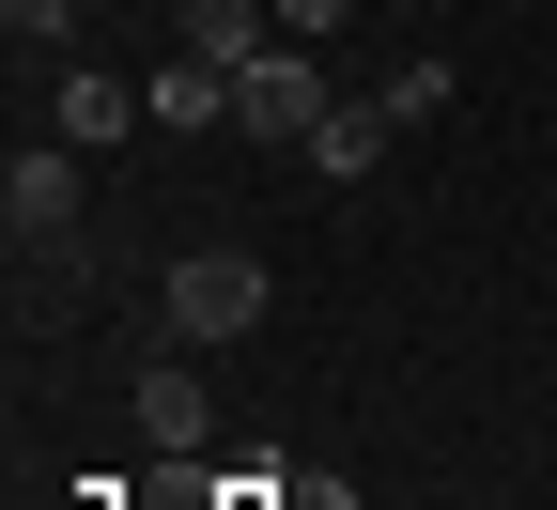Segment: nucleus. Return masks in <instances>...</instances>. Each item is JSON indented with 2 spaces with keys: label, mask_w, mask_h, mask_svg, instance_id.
Segmentation results:
<instances>
[{
  "label": "nucleus",
  "mask_w": 557,
  "mask_h": 510,
  "mask_svg": "<svg viewBox=\"0 0 557 510\" xmlns=\"http://www.w3.org/2000/svg\"><path fill=\"white\" fill-rule=\"evenodd\" d=\"M47 139H78V156H109V139H139V94L109 78V62H62V94H47Z\"/></svg>",
  "instance_id": "4"
},
{
  "label": "nucleus",
  "mask_w": 557,
  "mask_h": 510,
  "mask_svg": "<svg viewBox=\"0 0 557 510\" xmlns=\"http://www.w3.org/2000/svg\"><path fill=\"white\" fill-rule=\"evenodd\" d=\"M156 310H171V340H248V325H263V263H248V248H186Z\"/></svg>",
  "instance_id": "1"
},
{
  "label": "nucleus",
  "mask_w": 557,
  "mask_h": 510,
  "mask_svg": "<svg viewBox=\"0 0 557 510\" xmlns=\"http://www.w3.org/2000/svg\"><path fill=\"white\" fill-rule=\"evenodd\" d=\"M341 16H357V0H278V32H295V47H325Z\"/></svg>",
  "instance_id": "10"
},
{
  "label": "nucleus",
  "mask_w": 557,
  "mask_h": 510,
  "mask_svg": "<svg viewBox=\"0 0 557 510\" xmlns=\"http://www.w3.org/2000/svg\"><path fill=\"white\" fill-rule=\"evenodd\" d=\"M0 32H16V47H62V32H78V0H0Z\"/></svg>",
  "instance_id": "9"
},
{
  "label": "nucleus",
  "mask_w": 557,
  "mask_h": 510,
  "mask_svg": "<svg viewBox=\"0 0 557 510\" xmlns=\"http://www.w3.org/2000/svg\"><path fill=\"white\" fill-rule=\"evenodd\" d=\"M156 124H233V62H171V78H156Z\"/></svg>",
  "instance_id": "7"
},
{
  "label": "nucleus",
  "mask_w": 557,
  "mask_h": 510,
  "mask_svg": "<svg viewBox=\"0 0 557 510\" xmlns=\"http://www.w3.org/2000/svg\"><path fill=\"white\" fill-rule=\"evenodd\" d=\"M387 124H403L387 94H372V109H325V124H310V171H325V186H357V171L387 156Z\"/></svg>",
  "instance_id": "6"
},
{
  "label": "nucleus",
  "mask_w": 557,
  "mask_h": 510,
  "mask_svg": "<svg viewBox=\"0 0 557 510\" xmlns=\"http://www.w3.org/2000/svg\"><path fill=\"white\" fill-rule=\"evenodd\" d=\"M263 47H278V0H186V62H233L248 78Z\"/></svg>",
  "instance_id": "5"
},
{
  "label": "nucleus",
  "mask_w": 557,
  "mask_h": 510,
  "mask_svg": "<svg viewBox=\"0 0 557 510\" xmlns=\"http://www.w3.org/2000/svg\"><path fill=\"white\" fill-rule=\"evenodd\" d=\"M325 109H341V94H325V62H310L295 32H278V47L248 62V78H233V124H248V139H310Z\"/></svg>",
  "instance_id": "2"
},
{
  "label": "nucleus",
  "mask_w": 557,
  "mask_h": 510,
  "mask_svg": "<svg viewBox=\"0 0 557 510\" xmlns=\"http://www.w3.org/2000/svg\"><path fill=\"white\" fill-rule=\"evenodd\" d=\"M139 433L156 449H201V372H139Z\"/></svg>",
  "instance_id": "8"
},
{
  "label": "nucleus",
  "mask_w": 557,
  "mask_h": 510,
  "mask_svg": "<svg viewBox=\"0 0 557 510\" xmlns=\"http://www.w3.org/2000/svg\"><path fill=\"white\" fill-rule=\"evenodd\" d=\"M0 216H16V248H62V233H78V139H32V156L0 171Z\"/></svg>",
  "instance_id": "3"
}]
</instances>
